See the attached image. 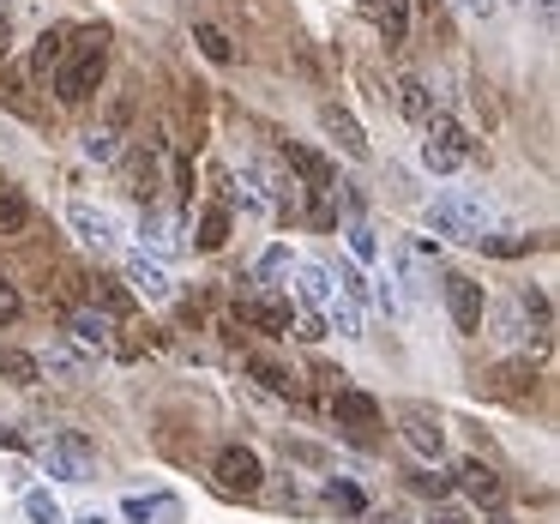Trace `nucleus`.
<instances>
[{
  "label": "nucleus",
  "instance_id": "nucleus-1",
  "mask_svg": "<svg viewBox=\"0 0 560 524\" xmlns=\"http://www.w3.org/2000/svg\"><path fill=\"white\" fill-rule=\"evenodd\" d=\"M103 73H109V31H73L61 67H55V97H61L67 109H79V103L97 97Z\"/></svg>",
  "mask_w": 560,
  "mask_h": 524
},
{
  "label": "nucleus",
  "instance_id": "nucleus-2",
  "mask_svg": "<svg viewBox=\"0 0 560 524\" xmlns=\"http://www.w3.org/2000/svg\"><path fill=\"white\" fill-rule=\"evenodd\" d=\"M470 158H476V139L464 133L452 115H440V109L428 115V121H422V163H428V170L452 175V170H464Z\"/></svg>",
  "mask_w": 560,
  "mask_h": 524
},
{
  "label": "nucleus",
  "instance_id": "nucleus-3",
  "mask_svg": "<svg viewBox=\"0 0 560 524\" xmlns=\"http://www.w3.org/2000/svg\"><path fill=\"white\" fill-rule=\"evenodd\" d=\"M428 223L446 235H458V242H476V235H488V223H494V211H488V199L476 194H446L428 206Z\"/></svg>",
  "mask_w": 560,
  "mask_h": 524
},
{
  "label": "nucleus",
  "instance_id": "nucleus-4",
  "mask_svg": "<svg viewBox=\"0 0 560 524\" xmlns=\"http://www.w3.org/2000/svg\"><path fill=\"white\" fill-rule=\"evenodd\" d=\"M43 464H49V476H61V482H85V476L97 470V446L67 428V434L43 440Z\"/></svg>",
  "mask_w": 560,
  "mask_h": 524
},
{
  "label": "nucleus",
  "instance_id": "nucleus-5",
  "mask_svg": "<svg viewBox=\"0 0 560 524\" xmlns=\"http://www.w3.org/2000/svg\"><path fill=\"white\" fill-rule=\"evenodd\" d=\"M211 476H218L223 494H259V482H266V464H259L254 446H223L218 464H211Z\"/></svg>",
  "mask_w": 560,
  "mask_h": 524
},
{
  "label": "nucleus",
  "instance_id": "nucleus-6",
  "mask_svg": "<svg viewBox=\"0 0 560 524\" xmlns=\"http://www.w3.org/2000/svg\"><path fill=\"white\" fill-rule=\"evenodd\" d=\"M127 121H133V103H115L109 109V121H97L85 133V158L91 163H121V151H127Z\"/></svg>",
  "mask_w": 560,
  "mask_h": 524
},
{
  "label": "nucleus",
  "instance_id": "nucleus-7",
  "mask_svg": "<svg viewBox=\"0 0 560 524\" xmlns=\"http://www.w3.org/2000/svg\"><path fill=\"white\" fill-rule=\"evenodd\" d=\"M446 314H452V326L458 331H482V319H488V290L476 278H446Z\"/></svg>",
  "mask_w": 560,
  "mask_h": 524
},
{
  "label": "nucleus",
  "instance_id": "nucleus-8",
  "mask_svg": "<svg viewBox=\"0 0 560 524\" xmlns=\"http://www.w3.org/2000/svg\"><path fill=\"white\" fill-rule=\"evenodd\" d=\"M398 422H404V440H410V452H422V458H440V452H446V422H440L428 404H404Z\"/></svg>",
  "mask_w": 560,
  "mask_h": 524
},
{
  "label": "nucleus",
  "instance_id": "nucleus-9",
  "mask_svg": "<svg viewBox=\"0 0 560 524\" xmlns=\"http://www.w3.org/2000/svg\"><path fill=\"white\" fill-rule=\"evenodd\" d=\"M242 182L266 199V211H295V199H302V187L290 175H278L271 163H242Z\"/></svg>",
  "mask_w": 560,
  "mask_h": 524
},
{
  "label": "nucleus",
  "instance_id": "nucleus-10",
  "mask_svg": "<svg viewBox=\"0 0 560 524\" xmlns=\"http://www.w3.org/2000/svg\"><path fill=\"white\" fill-rule=\"evenodd\" d=\"M362 19L386 37V49L410 43V0H362Z\"/></svg>",
  "mask_w": 560,
  "mask_h": 524
},
{
  "label": "nucleus",
  "instance_id": "nucleus-11",
  "mask_svg": "<svg viewBox=\"0 0 560 524\" xmlns=\"http://www.w3.org/2000/svg\"><path fill=\"white\" fill-rule=\"evenodd\" d=\"M319 127H326V139H338V151H343V158H355V163H368V158H374V145H368V133L355 127V115H350V109L326 103V109H319Z\"/></svg>",
  "mask_w": 560,
  "mask_h": 524
},
{
  "label": "nucleus",
  "instance_id": "nucleus-12",
  "mask_svg": "<svg viewBox=\"0 0 560 524\" xmlns=\"http://www.w3.org/2000/svg\"><path fill=\"white\" fill-rule=\"evenodd\" d=\"M283 163L302 175L295 187H307V194H331V187H338V170H331L319 151H307V145H283Z\"/></svg>",
  "mask_w": 560,
  "mask_h": 524
},
{
  "label": "nucleus",
  "instance_id": "nucleus-13",
  "mask_svg": "<svg viewBox=\"0 0 560 524\" xmlns=\"http://www.w3.org/2000/svg\"><path fill=\"white\" fill-rule=\"evenodd\" d=\"M67 223H73V235L91 247V254H115V218L97 206H73L67 211Z\"/></svg>",
  "mask_w": 560,
  "mask_h": 524
},
{
  "label": "nucleus",
  "instance_id": "nucleus-14",
  "mask_svg": "<svg viewBox=\"0 0 560 524\" xmlns=\"http://www.w3.org/2000/svg\"><path fill=\"white\" fill-rule=\"evenodd\" d=\"M242 368H247V374H254V380H259V386H266V392H271V398H302V380H295V374H290V368H283V362H278V356H266V350H254V356H247V362H242Z\"/></svg>",
  "mask_w": 560,
  "mask_h": 524
},
{
  "label": "nucleus",
  "instance_id": "nucleus-15",
  "mask_svg": "<svg viewBox=\"0 0 560 524\" xmlns=\"http://www.w3.org/2000/svg\"><path fill=\"white\" fill-rule=\"evenodd\" d=\"M242 319L271 331V338H283L290 331V302H278V295H242Z\"/></svg>",
  "mask_w": 560,
  "mask_h": 524
},
{
  "label": "nucleus",
  "instance_id": "nucleus-16",
  "mask_svg": "<svg viewBox=\"0 0 560 524\" xmlns=\"http://www.w3.org/2000/svg\"><path fill=\"white\" fill-rule=\"evenodd\" d=\"M331 416H338L343 428H355V434H368V428H380V404L368 398V392H350V386H343L338 398H331Z\"/></svg>",
  "mask_w": 560,
  "mask_h": 524
},
{
  "label": "nucleus",
  "instance_id": "nucleus-17",
  "mask_svg": "<svg viewBox=\"0 0 560 524\" xmlns=\"http://www.w3.org/2000/svg\"><path fill=\"white\" fill-rule=\"evenodd\" d=\"M458 482L470 488V500H482V506H500V494H506L500 470H494V464H482V458H464L458 464Z\"/></svg>",
  "mask_w": 560,
  "mask_h": 524
},
{
  "label": "nucleus",
  "instance_id": "nucleus-18",
  "mask_svg": "<svg viewBox=\"0 0 560 524\" xmlns=\"http://www.w3.org/2000/svg\"><path fill=\"white\" fill-rule=\"evenodd\" d=\"M121 512L133 524H182V500L175 494H127Z\"/></svg>",
  "mask_w": 560,
  "mask_h": 524
},
{
  "label": "nucleus",
  "instance_id": "nucleus-19",
  "mask_svg": "<svg viewBox=\"0 0 560 524\" xmlns=\"http://www.w3.org/2000/svg\"><path fill=\"white\" fill-rule=\"evenodd\" d=\"M127 283H133L145 302H163V295H170V271H163L158 259H145V254H127Z\"/></svg>",
  "mask_w": 560,
  "mask_h": 524
},
{
  "label": "nucleus",
  "instance_id": "nucleus-20",
  "mask_svg": "<svg viewBox=\"0 0 560 524\" xmlns=\"http://www.w3.org/2000/svg\"><path fill=\"white\" fill-rule=\"evenodd\" d=\"M67 43H73V25H49V31H43V37H37V49H31V73H43V79H49L55 67H61Z\"/></svg>",
  "mask_w": 560,
  "mask_h": 524
},
{
  "label": "nucleus",
  "instance_id": "nucleus-21",
  "mask_svg": "<svg viewBox=\"0 0 560 524\" xmlns=\"http://www.w3.org/2000/svg\"><path fill=\"white\" fill-rule=\"evenodd\" d=\"M295 290H302L307 307H326L331 295H338V283H331V266H314V259H307V266H295Z\"/></svg>",
  "mask_w": 560,
  "mask_h": 524
},
{
  "label": "nucleus",
  "instance_id": "nucleus-22",
  "mask_svg": "<svg viewBox=\"0 0 560 524\" xmlns=\"http://www.w3.org/2000/svg\"><path fill=\"white\" fill-rule=\"evenodd\" d=\"M67 331H73L79 343H91V350H109V319L103 314H91V307H67V319H61Z\"/></svg>",
  "mask_w": 560,
  "mask_h": 524
},
{
  "label": "nucleus",
  "instance_id": "nucleus-23",
  "mask_svg": "<svg viewBox=\"0 0 560 524\" xmlns=\"http://www.w3.org/2000/svg\"><path fill=\"white\" fill-rule=\"evenodd\" d=\"M392 91H398V109L410 115V121H428V115H434V91H428V85H422V79H416V73H404V79H398V85H392Z\"/></svg>",
  "mask_w": 560,
  "mask_h": 524
},
{
  "label": "nucleus",
  "instance_id": "nucleus-24",
  "mask_svg": "<svg viewBox=\"0 0 560 524\" xmlns=\"http://www.w3.org/2000/svg\"><path fill=\"white\" fill-rule=\"evenodd\" d=\"M194 43H199V55H206V61H218V67H230V61H235L230 31H223V25H211V19H199V25H194Z\"/></svg>",
  "mask_w": 560,
  "mask_h": 524
},
{
  "label": "nucleus",
  "instance_id": "nucleus-25",
  "mask_svg": "<svg viewBox=\"0 0 560 524\" xmlns=\"http://www.w3.org/2000/svg\"><path fill=\"white\" fill-rule=\"evenodd\" d=\"M25 223H31V206H25V194L0 182V235H19Z\"/></svg>",
  "mask_w": 560,
  "mask_h": 524
},
{
  "label": "nucleus",
  "instance_id": "nucleus-26",
  "mask_svg": "<svg viewBox=\"0 0 560 524\" xmlns=\"http://www.w3.org/2000/svg\"><path fill=\"white\" fill-rule=\"evenodd\" d=\"M0 374L19 380V386H37V380H43V362H37L31 350H0Z\"/></svg>",
  "mask_w": 560,
  "mask_h": 524
},
{
  "label": "nucleus",
  "instance_id": "nucleus-27",
  "mask_svg": "<svg viewBox=\"0 0 560 524\" xmlns=\"http://www.w3.org/2000/svg\"><path fill=\"white\" fill-rule=\"evenodd\" d=\"M223 242H230V206H211L206 218H199V247H206V254H218Z\"/></svg>",
  "mask_w": 560,
  "mask_h": 524
},
{
  "label": "nucleus",
  "instance_id": "nucleus-28",
  "mask_svg": "<svg viewBox=\"0 0 560 524\" xmlns=\"http://www.w3.org/2000/svg\"><path fill=\"white\" fill-rule=\"evenodd\" d=\"M326 314H331V326H338V338H362V314H355V302L343 290L326 302Z\"/></svg>",
  "mask_w": 560,
  "mask_h": 524
},
{
  "label": "nucleus",
  "instance_id": "nucleus-29",
  "mask_svg": "<svg viewBox=\"0 0 560 524\" xmlns=\"http://www.w3.org/2000/svg\"><path fill=\"white\" fill-rule=\"evenodd\" d=\"M139 235H145V242L158 247V254H175V247H182V235H175V223H170V218H158V211H145V223H139Z\"/></svg>",
  "mask_w": 560,
  "mask_h": 524
},
{
  "label": "nucleus",
  "instance_id": "nucleus-30",
  "mask_svg": "<svg viewBox=\"0 0 560 524\" xmlns=\"http://www.w3.org/2000/svg\"><path fill=\"white\" fill-rule=\"evenodd\" d=\"M25 512H31V524H67L61 506H55V494H43V488H31V494H25Z\"/></svg>",
  "mask_w": 560,
  "mask_h": 524
},
{
  "label": "nucleus",
  "instance_id": "nucleus-31",
  "mask_svg": "<svg viewBox=\"0 0 560 524\" xmlns=\"http://www.w3.org/2000/svg\"><path fill=\"white\" fill-rule=\"evenodd\" d=\"M326 500H331V506H343V512H368L362 488H355V482H338V476L326 482Z\"/></svg>",
  "mask_w": 560,
  "mask_h": 524
},
{
  "label": "nucleus",
  "instance_id": "nucleus-32",
  "mask_svg": "<svg viewBox=\"0 0 560 524\" xmlns=\"http://www.w3.org/2000/svg\"><path fill=\"white\" fill-rule=\"evenodd\" d=\"M343 235H350V254L362 259V266H374V259H380V242H374V230H368V223H350Z\"/></svg>",
  "mask_w": 560,
  "mask_h": 524
},
{
  "label": "nucleus",
  "instance_id": "nucleus-33",
  "mask_svg": "<svg viewBox=\"0 0 560 524\" xmlns=\"http://www.w3.org/2000/svg\"><path fill=\"white\" fill-rule=\"evenodd\" d=\"M494 380H500V392H524V386H530V362H500L494 368Z\"/></svg>",
  "mask_w": 560,
  "mask_h": 524
},
{
  "label": "nucleus",
  "instance_id": "nucleus-34",
  "mask_svg": "<svg viewBox=\"0 0 560 524\" xmlns=\"http://www.w3.org/2000/svg\"><path fill=\"white\" fill-rule=\"evenodd\" d=\"M19 314H25V295H19L13 278H0V326H13Z\"/></svg>",
  "mask_w": 560,
  "mask_h": 524
},
{
  "label": "nucleus",
  "instance_id": "nucleus-35",
  "mask_svg": "<svg viewBox=\"0 0 560 524\" xmlns=\"http://www.w3.org/2000/svg\"><path fill=\"white\" fill-rule=\"evenodd\" d=\"M458 13L470 19V25H488V19L500 13V7H494V0H458Z\"/></svg>",
  "mask_w": 560,
  "mask_h": 524
},
{
  "label": "nucleus",
  "instance_id": "nucleus-36",
  "mask_svg": "<svg viewBox=\"0 0 560 524\" xmlns=\"http://www.w3.org/2000/svg\"><path fill=\"white\" fill-rule=\"evenodd\" d=\"M410 482L422 488V494H434V500H440V494H446V488H452V476H440V470H416Z\"/></svg>",
  "mask_w": 560,
  "mask_h": 524
},
{
  "label": "nucleus",
  "instance_id": "nucleus-37",
  "mask_svg": "<svg viewBox=\"0 0 560 524\" xmlns=\"http://www.w3.org/2000/svg\"><path fill=\"white\" fill-rule=\"evenodd\" d=\"M295 338H307V343H319V338H326V319H319V314H314V307H307V314H302V319H295Z\"/></svg>",
  "mask_w": 560,
  "mask_h": 524
},
{
  "label": "nucleus",
  "instance_id": "nucleus-38",
  "mask_svg": "<svg viewBox=\"0 0 560 524\" xmlns=\"http://www.w3.org/2000/svg\"><path fill=\"white\" fill-rule=\"evenodd\" d=\"M494 338H500V343H512V338H524V326H518V314H494Z\"/></svg>",
  "mask_w": 560,
  "mask_h": 524
},
{
  "label": "nucleus",
  "instance_id": "nucleus-39",
  "mask_svg": "<svg viewBox=\"0 0 560 524\" xmlns=\"http://www.w3.org/2000/svg\"><path fill=\"white\" fill-rule=\"evenodd\" d=\"M283 266H290V247H271V254L266 259H259V271H266V278H278V271Z\"/></svg>",
  "mask_w": 560,
  "mask_h": 524
},
{
  "label": "nucleus",
  "instance_id": "nucleus-40",
  "mask_svg": "<svg viewBox=\"0 0 560 524\" xmlns=\"http://www.w3.org/2000/svg\"><path fill=\"white\" fill-rule=\"evenodd\" d=\"M43 368H55V374H79V356H67V350H49V362Z\"/></svg>",
  "mask_w": 560,
  "mask_h": 524
},
{
  "label": "nucleus",
  "instance_id": "nucleus-41",
  "mask_svg": "<svg viewBox=\"0 0 560 524\" xmlns=\"http://www.w3.org/2000/svg\"><path fill=\"white\" fill-rule=\"evenodd\" d=\"M368 524H410V519H404V506H374V512H368Z\"/></svg>",
  "mask_w": 560,
  "mask_h": 524
},
{
  "label": "nucleus",
  "instance_id": "nucleus-42",
  "mask_svg": "<svg viewBox=\"0 0 560 524\" xmlns=\"http://www.w3.org/2000/svg\"><path fill=\"white\" fill-rule=\"evenodd\" d=\"M428 524H470V512H464V506H434V519H428Z\"/></svg>",
  "mask_w": 560,
  "mask_h": 524
},
{
  "label": "nucleus",
  "instance_id": "nucleus-43",
  "mask_svg": "<svg viewBox=\"0 0 560 524\" xmlns=\"http://www.w3.org/2000/svg\"><path fill=\"white\" fill-rule=\"evenodd\" d=\"M103 307H109V314H127L133 302H127V290H115V283H109V290H103Z\"/></svg>",
  "mask_w": 560,
  "mask_h": 524
},
{
  "label": "nucleus",
  "instance_id": "nucleus-44",
  "mask_svg": "<svg viewBox=\"0 0 560 524\" xmlns=\"http://www.w3.org/2000/svg\"><path fill=\"white\" fill-rule=\"evenodd\" d=\"M0 446H25V434L19 428H0Z\"/></svg>",
  "mask_w": 560,
  "mask_h": 524
},
{
  "label": "nucleus",
  "instance_id": "nucleus-45",
  "mask_svg": "<svg viewBox=\"0 0 560 524\" xmlns=\"http://www.w3.org/2000/svg\"><path fill=\"white\" fill-rule=\"evenodd\" d=\"M536 13H542V25L555 31V0H536Z\"/></svg>",
  "mask_w": 560,
  "mask_h": 524
},
{
  "label": "nucleus",
  "instance_id": "nucleus-46",
  "mask_svg": "<svg viewBox=\"0 0 560 524\" xmlns=\"http://www.w3.org/2000/svg\"><path fill=\"white\" fill-rule=\"evenodd\" d=\"M13 49V31H7V19H0V55Z\"/></svg>",
  "mask_w": 560,
  "mask_h": 524
},
{
  "label": "nucleus",
  "instance_id": "nucleus-47",
  "mask_svg": "<svg viewBox=\"0 0 560 524\" xmlns=\"http://www.w3.org/2000/svg\"><path fill=\"white\" fill-rule=\"evenodd\" d=\"M79 524H109V519H103V512H85V519H79Z\"/></svg>",
  "mask_w": 560,
  "mask_h": 524
},
{
  "label": "nucleus",
  "instance_id": "nucleus-48",
  "mask_svg": "<svg viewBox=\"0 0 560 524\" xmlns=\"http://www.w3.org/2000/svg\"><path fill=\"white\" fill-rule=\"evenodd\" d=\"M410 7H434V0H410Z\"/></svg>",
  "mask_w": 560,
  "mask_h": 524
},
{
  "label": "nucleus",
  "instance_id": "nucleus-49",
  "mask_svg": "<svg viewBox=\"0 0 560 524\" xmlns=\"http://www.w3.org/2000/svg\"><path fill=\"white\" fill-rule=\"evenodd\" d=\"M494 7H518V0H494Z\"/></svg>",
  "mask_w": 560,
  "mask_h": 524
}]
</instances>
